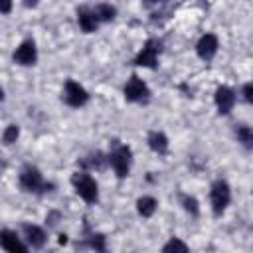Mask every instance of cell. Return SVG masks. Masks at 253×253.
<instances>
[{
	"label": "cell",
	"mask_w": 253,
	"mask_h": 253,
	"mask_svg": "<svg viewBox=\"0 0 253 253\" xmlns=\"http://www.w3.org/2000/svg\"><path fill=\"white\" fill-rule=\"evenodd\" d=\"M105 162H107V156L103 154V152H93V154H89V156H85L83 160H81V166H85V168H95V170H101L103 166H105Z\"/></svg>",
	"instance_id": "cell-16"
},
{
	"label": "cell",
	"mask_w": 253,
	"mask_h": 253,
	"mask_svg": "<svg viewBox=\"0 0 253 253\" xmlns=\"http://www.w3.org/2000/svg\"><path fill=\"white\" fill-rule=\"evenodd\" d=\"M180 200H182V206H184V210H186L188 213H192V215H198L200 208H198V200H196L194 196L182 194V196H180Z\"/></svg>",
	"instance_id": "cell-19"
},
{
	"label": "cell",
	"mask_w": 253,
	"mask_h": 253,
	"mask_svg": "<svg viewBox=\"0 0 253 253\" xmlns=\"http://www.w3.org/2000/svg\"><path fill=\"white\" fill-rule=\"evenodd\" d=\"M77 24H79V28H81L85 34H91V32L97 30V26H99L101 22L97 20L93 8L81 6V8H77Z\"/></svg>",
	"instance_id": "cell-11"
},
{
	"label": "cell",
	"mask_w": 253,
	"mask_h": 253,
	"mask_svg": "<svg viewBox=\"0 0 253 253\" xmlns=\"http://www.w3.org/2000/svg\"><path fill=\"white\" fill-rule=\"evenodd\" d=\"M210 200H211V210L215 215H221L225 211V208L229 206L231 202V190H229V184L225 180H215L211 184V190H210Z\"/></svg>",
	"instance_id": "cell-4"
},
{
	"label": "cell",
	"mask_w": 253,
	"mask_h": 253,
	"mask_svg": "<svg viewBox=\"0 0 253 253\" xmlns=\"http://www.w3.org/2000/svg\"><path fill=\"white\" fill-rule=\"evenodd\" d=\"M162 251H164V253H168V251H188V245H186V243H182L180 239L172 237V239L162 247Z\"/></svg>",
	"instance_id": "cell-21"
},
{
	"label": "cell",
	"mask_w": 253,
	"mask_h": 253,
	"mask_svg": "<svg viewBox=\"0 0 253 253\" xmlns=\"http://www.w3.org/2000/svg\"><path fill=\"white\" fill-rule=\"evenodd\" d=\"M24 4H26L28 8H30V6L34 8V6H38V0H24Z\"/></svg>",
	"instance_id": "cell-26"
},
{
	"label": "cell",
	"mask_w": 253,
	"mask_h": 253,
	"mask_svg": "<svg viewBox=\"0 0 253 253\" xmlns=\"http://www.w3.org/2000/svg\"><path fill=\"white\" fill-rule=\"evenodd\" d=\"M89 245H91L95 251H105V237L99 235V233H97V235L93 233L91 239H89Z\"/></svg>",
	"instance_id": "cell-22"
},
{
	"label": "cell",
	"mask_w": 253,
	"mask_h": 253,
	"mask_svg": "<svg viewBox=\"0 0 253 253\" xmlns=\"http://www.w3.org/2000/svg\"><path fill=\"white\" fill-rule=\"evenodd\" d=\"M148 146L156 154H166V150H168V138H166V134L160 132V130L148 132Z\"/></svg>",
	"instance_id": "cell-14"
},
{
	"label": "cell",
	"mask_w": 253,
	"mask_h": 253,
	"mask_svg": "<svg viewBox=\"0 0 253 253\" xmlns=\"http://www.w3.org/2000/svg\"><path fill=\"white\" fill-rule=\"evenodd\" d=\"M2 99H4V93H2V89H0V101H2Z\"/></svg>",
	"instance_id": "cell-29"
},
{
	"label": "cell",
	"mask_w": 253,
	"mask_h": 253,
	"mask_svg": "<svg viewBox=\"0 0 253 253\" xmlns=\"http://www.w3.org/2000/svg\"><path fill=\"white\" fill-rule=\"evenodd\" d=\"M235 136H237V140H239L245 148H251V144H253L251 126H247V125H237V126H235Z\"/></svg>",
	"instance_id": "cell-18"
},
{
	"label": "cell",
	"mask_w": 253,
	"mask_h": 253,
	"mask_svg": "<svg viewBox=\"0 0 253 253\" xmlns=\"http://www.w3.org/2000/svg\"><path fill=\"white\" fill-rule=\"evenodd\" d=\"M57 219H59V213H57V211H53V213H49V215L45 217V221H47L49 225H55V223H57Z\"/></svg>",
	"instance_id": "cell-25"
},
{
	"label": "cell",
	"mask_w": 253,
	"mask_h": 253,
	"mask_svg": "<svg viewBox=\"0 0 253 253\" xmlns=\"http://www.w3.org/2000/svg\"><path fill=\"white\" fill-rule=\"evenodd\" d=\"M12 10V0H0V14H10Z\"/></svg>",
	"instance_id": "cell-24"
},
{
	"label": "cell",
	"mask_w": 253,
	"mask_h": 253,
	"mask_svg": "<svg viewBox=\"0 0 253 253\" xmlns=\"http://www.w3.org/2000/svg\"><path fill=\"white\" fill-rule=\"evenodd\" d=\"M0 247L2 249H6V251H12V253H24L28 247L20 241V237H18V233L16 231H12V229H2L0 231Z\"/></svg>",
	"instance_id": "cell-12"
},
{
	"label": "cell",
	"mask_w": 253,
	"mask_h": 253,
	"mask_svg": "<svg viewBox=\"0 0 253 253\" xmlns=\"http://www.w3.org/2000/svg\"><path fill=\"white\" fill-rule=\"evenodd\" d=\"M213 99H215L217 111H219L221 115H227V113L233 109V105H235V91H233L231 87H227V85H221V87L215 89Z\"/></svg>",
	"instance_id": "cell-10"
},
{
	"label": "cell",
	"mask_w": 253,
	"mask_h": 253,
	"mask_svg": "<svg viewBox=\"0 0 253 253\" xmlns=\"http://www.w3.org/2000/svg\"><path fill=\"white\" fill-rule=\"evenodd\" d=\"M12 57H14V63H18V65H34L38 59V49H36L34 40H24L16 47Z\"/></svg>",
	"instance_id": "cell-8"
},
{
	"label": "cell",
	"mask_w": 253,
	"mask_h": 253,
	"mask_svg": "<svg viewBox=\"0 0 253 253\" xmlns=\"http://www.w3.org/2000/svg\"><path fill=\"white\" fill-rule=\"evenodd\" d=\"M125 99L130 103H146L150 99V89L138 75H130L125 85Z\"/></svg>",
	"instance_id": "cell-6"
},
{
	"label": "cell",
	"mask_w": 253,
	"mask_h": 253,
	"mask_svg": "<svg viewBox=\"0 0 253 253\" xmlns=\"http://www.w3.org/2000/svg\"><path fill=\"white\" fill-rule=\"evenodd\" d=\"M156 208H158V202H156L152 196H142V198H138V202H136V210H138V213H140L142 217H150V215L156 211Z\"/></svg>",
	"instance_id": "cell-15"
},
{
	"label": "cell",
	"mask_w": 253,
	"mask_h": 253,
	"mask_svg": "<svg viewBox=\"0 0 253 253\" xmlns=\"http://www.w3.org/2000/svg\"><path fill=\"white\" fill-rule=\"evenodd\" d=\"M71 184L75 188V192L79 194L81 200H85L87 204H95L99 198V188L97 182L93 180V176H89L87 172H75L71 176Z\"/></svg>",
	"instance_id": "cell-3"
},
{
	"label": "cell",
	"mask_w": 253,
	"mask_h": 253,
	"mask_svg": "<svg viewBox=\"0 0 253 253\" xmlns=\"http://www.w3.org/2000/svg\"><path fill=\"white\" fill-rule=\"evenodd\" d=\"M18 134H20L18 125H8V126L4 128V132H2V142H4V144H12V142H16Z\"/></svg>",
	"instance_id": "cell-20"
},
{
	"label": "cell",
	"mask_w": 253,
	"mask_h": 253,
	"mask_svg": "<svg viewBox=\"0 0 253 253\" xmlns=\"http://www.w3.org/2000/svg\"><path fill=\"white\" fill-rule=\"evenodd\" d=\"M107 162L111 164V168L119 178H126L132 162V150L126 144H119V140H115L113 150L107 154Z\"/></svg>",
	"instance_id": "cell-1"
},
{
	"label": "cell",
	"mask_w": 253,
	"mask_h": 253,
	"mask_svg": "<svg viewBox=\"0 0 253 253\" xmlns=\"http://www.w3.org/2000/svg\"><path fill=\"white\" fill-rule=\"evenodd\" d=\"M61 99H63L69 107H83V105L89 101V93H87V91H85V87H83V85H79L77 81L67 79V81H65V85H63Z\"/></svg>",
	"instance_id": "cell-7"
},
{
	"label": "cell",
	"mask_w": 253,
	"mask_h": 253,
	"mask_svg": "<svg viewBox=\"0 0 253 253\" xmlns=\"http://www.w3.org/2000/svg\"><path fill=\"white\" fill-rule=\"evenodd\" d=\"M166 0H144V4H162Z\"/></svg>",
	"instance_id": "cell-28"
},
{
	"label": "cell",
	"mask_w": 253,
	"mask_h": 253,
	"mask_svg": "<svg viewBox=\"0 0 253 253\" xmlns=\"http://www.w3.org/2000/svg\"><path fill=\"white\" fill-rule=\"evenodd\" d=\"M217 47H219V42L213 34H204L196 43V51L204 61H211L213 55L217 53Z\"/></svg>",
	"instance_id": "cell-9"
},
{
	"label": "cell",
	"mask_w": 253,
	"mask_h": 253,
	"mask_svg": "<svg viewBox=\"0 0 253 253\" xmlns=\"http://www.w3.org/2000/svg\"><path fill=\"white\" fill-rule=\"evenodd\" d=\"M243 99H245L247 103L253 101V85H251V83H245V85H243Z\"/></svg>",
	"instance_id": "cell-23"
},
{
	"label": "cell",
	"mask_w": 253,
	"mask_h": 253,
	"mask_svg": "<svg viewBox=\"0 0 253 253\" xmlns=\"http://www.w3.org/2000/svg\"><path fill=\"white\" fill-rule=\"evenodd\" d=\"M160 40L156 38H150L146 40V43L142 45V49L138 51V55L134 57V65H140V67H148V69H154L158 65V55H160Z\"/></svg>",
	"instance_id": "cell-5"
},
{
	"label": "cell",
	"mask_w": 253,
	"mask_h": 253,
	"mask_svg": "<svg viewBox=\"0 0 253 253\" xmlns=\"http://www.w3.org/2000/svg\"><path fill=\"white\" fill-rule=\"evenodd\" d=\"M93 12H95V16H97L99 22H111L115 18V14H117L115 6H111V4H97L93 8Z\"/></svg>",
	"instance_id": "cell-17"
},
{
	"label": "cell",
	"mask_w": 253,
	"mask_h": 253,
	"mask_svg": "<svg viewBox=\"0 0 253 253\" xmlns=\"http://www.w3.org/2000/svg\"><path fill=\"white\" fill-rule=\"evenodd\" d=\"M59 243H61V245H65V243H67V235H65V233H61V235H59Z\"/></svg>",
	"instance_id": "cell-27"
},
{
	"label": "cell",
	"mask_w": 253,
	"mask_h": 253,
	"mask_svg": "<svg viewBox=\"0 0 253 253\" xmlns=\"http://www.w3.org/2000/svg\"><path fill=\"white\" fill-rule=\"evenodd\" d=\"M24 235H26V239H28V243L34 247V249H40V247H43V243H45V231L42 229V227H38V225H32V223H26L24 227Z\"/></svg>",
	"instance_id": "cell-13"
},
{
	"label": "cell",
	"mask_w": 253,
	"mask_h": 253,
	"mask_svg": "<svg viewBox=\"0 0 253 253\" xmlns=\"http://www.w3.org/2000/svg\"><path fill=\"white\" fill-rule=\"evenodd\" d=\"M20 188L24 192H32V194H42V192H49L51 184H47L42 176V172L32 166V164H26L20 172Z\"/></svg>",
	"instance_id": "cell-2"
}]
</instances>
